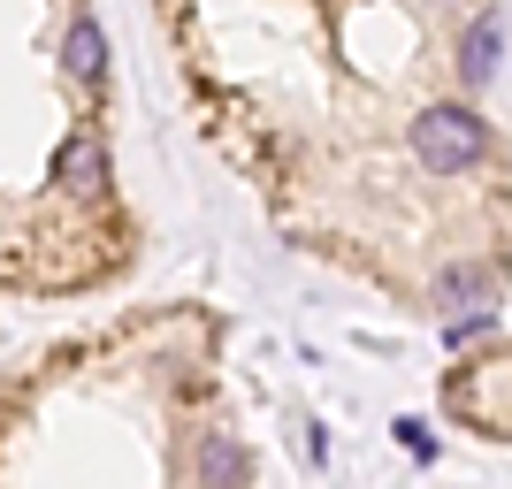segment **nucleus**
<instances>
[{
	"label": "nucleus",
	"mask_w": 512,
	"mask_h": 489,
	"mask_svg": "<svg viewBox=\"0 0 512 489\" xmlns=\"http://www.w3.org/2000/svg\"><path fill=\"white\" fill-rule=\"evenodd\" d=\"M482 146H490V130H482V115H467V107H421V123H413V153H421V169H436V176L474 169Z\"/></svg>",
	"instance_id": "f257e3e1"
},
{
	"label": "nucleus",
	"mask_w": 512,
	"mask_h": 489,
	"mask_svg": "<svg viewBox=\"0 0 512 489\" xmlns=\"http://www.w3.org/2000/svg\"><path fill=\"white\" fill-rule=\"evenodd\" d=\"M436 306H444V321H451V337H467V329H482L490 321V306H497V283L482 276V268H444L436 276Z\"/></svg>",
	"instance_id": "f03ea898"
},
{
	"label": "nucleus",
	"mask_w": 512,
	"mask_h": 489,
	"mask_svg": "<svg viewBox=\"0 0 512 489\" xmlns=\"http://www.w3.org/2000/svg\"><path fill=\"white\" fill-rule=\"evenodd\" d=\"M54 184L77 192V199L107 192V146H100V138H62V153H54Z\"/></svg>",
	"instance_id": "7ed1b4c3"
},
{
	"label": "nucleus",
	"mask_w": 512,
	"mask_h": 489,
	"mask_svg": "<svg viewBox=\"0 0 512 489\" xmlns=\"http://www.w3.org/2000/svg\"><path fill=\"white\" fill-rule=\"evenodd\" d=\"M62 69L77 77V85H100V69H107V39H100V23H92V16L69 23V39H62Z\"/></svg>",
	"instance_id": "20e7f679"
},
{
	"label": "nucleus",
	"mask_w": 512,
	"mask_h": 489,
	"mask_svg": "<svg viewBox=\"0 0 512 489\" xmlns=\"http://www.w3.org/2000/svg\"><path fill=\"white\" fill-rule=\"evenodd\" d=\"M237 482H245V451H237V436L207 428V436H199V489H237Z\"/></svg>",
	"instance_id": "39448f33"
},
{
	"label": "nucleus",
	"mask_w": 512,
	"mask_h": 489,
	"mask_svg": "<svg viewBox=\"0 0 512 489\" xmlns=\"http://www.w3.org/2000/svg\"><path fill=\"white\" fill-rule=\"evenodd\" d=\"M497 54H505V23L482 16L467 31V46H459V77H467V85H490V77H497Z\"/></svg>",
	"instance_id": "423d86ee"
},
{
	"label": "nucleus",
	"mask_w": 512,
	"mask_h": 489,
	"mask_svg": "<svg viewBox=\"0 0 512 489\" xmlns=\"http://www.w3.org/2000/svg\"><path fill=\"white\" fill-rule=\"evenodd\" d=\"M398 444H406L413 459H436V436H428L421 421H398Z\"/></svg>",
	"instance_id": "0eeeda50"
}]
</instances>
